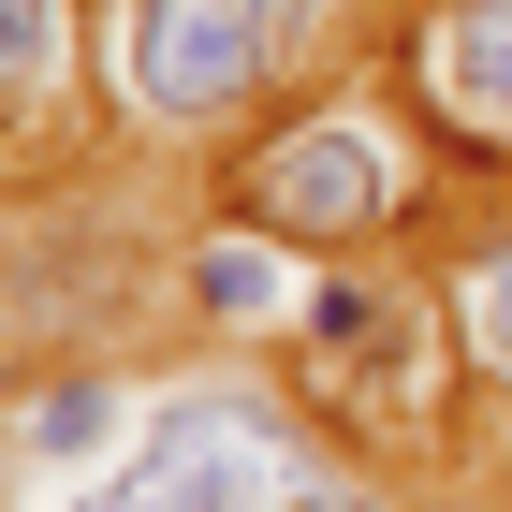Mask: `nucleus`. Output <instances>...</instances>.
Here are the masks:
<instances>
[{
	"mask_svg": "<svg viewBox=\"0 0 512 512\" xmlns=\"http://www.w3.org/2000/svg\"><path fill=\"white\" fill-rule=\"evenodd\" d=\"M381 59V0H88V88H103V147H176L220 161L278 103L366 74Z\"/></svg>",
	"mask_w": 512,
	"mask_h": 512,
	"instance_id": "obj_1",
	"label": "nucleus"
},
{
	"mask_svg": "<svg viewBox=\"0 0 512 512\" xmlns=\"http://www.w3.org/2000/svg\"><path fill=\"white\" fill-rule=\"evenodd\" d=\"M59 512H395V483L293 381H249L235 352H205V366H176L147 395L118 469L88 498H59Z\"/></svg>",
	"mask_w": 512,
	"mask_h": 512,
	"instance_id": "obj_2",
	"label": "nucleus"
},
{
	"mask_svg": "<svg viewBox=\"0 0 512 512\" xmlns=\"http://www.w3.org/2000/svg\"><path fill=\"white\" fill-rule=\"evenodd\" d=\"M278 366H293V395H308L381 483H395V469H410V483L454 469V425L483 410L469 366H454V322H439L425 249H410V264H395V249H337V264H308Z\"/></svg>",
	"mask_w": 512,
	"mask_h": 512,
	"instance_id": "obj_3",
	"label": "nucleus"
},
{
	"mask_svg": "<svg viewBox=\"0 0 512 512\" xmlns=\"http://www.w3.org/2000/svg\"><path fill=\"white\" fill-rule=\"evenodd\" d=\"M439 147L410 132V103L381 88V59L337 88H308V103H278L264 132H235V147L205 161V205H235V220H264V235H293L308 264H337V249H410L439 220Z\"/></svg>",
	"mask_w": 512,
	"mask_h": 512,
	"instance_id": "obj_4",
	"label": "nucleus"
},
{
	"mask_svg": "<svg viewBox=\"0 0 512 512\" xmlns=\"http://www.w3.org/2000/svg\"><path fill=\"white\" fill-rule=\"evenodd\" d=\"M381 88L410 103L454 191H512V0H395Z\"/></svg>",
	"mask_w": 512,
	"mask_h": 512,
	"instance_id": "obj_5",
	"label": "nucleus"
},
{
	"mask_svg": "<svg viewBox=\"0 0 512 512\" xmlns=\"http://www.w3.org/2000/svg\"><path fill=\"white\" fill-rule=\"evenodd\" d=\"M103 147V88H88V0H0V205L59 191Z\"/></svg>",
	"mask_w": 512,
	"mask_h": 512,
	"instance_id": "obj_6",
	"label": "nucleus"
},
{
	"mask_svg": "<svg viewBox=\"0 0 512 512\" xmlns=\"http://www.w3.org/2000/svg\"><path fill=\"white\" fill-rule=\"evenodd\" d=\"M132 425H147V395H132L118 352H30V366H0V498H30L44 469L118 454Z\"/></svg>",
	"mask_w": 512,
	"mask_h": 512,
	"instance_id": "obj_7",
	"label": "nucleus"
},
{
	"mask_svg": "<svg viewBox=\"0 0 512 512\" xmlns=\"http://www.w3.org/2000/svg\"><path fill=\"white\" fill-rule=\"evenodd\" d=\"M410 249H425V278H439V322H454L469 395L512 425V191H439V220Z\"/></svg>",
	"mask_w": 512,
	"mask_h": 512,
	"instance_id": "obj_8",
	"label": "nucleus"
},
{
	"mask_svg": "<svg viewBox=\"0 0 512 512\" xmlns=\"http://www.w3.org/2000/svg\"><path fill=\"white\" fill-rule=\"evenodd\" d=\"M293 293H308V249L235 220V205H205L176 235V322L191 337H293Z\"/></svg>",
	"mask_w": 512,
	"mask_h": 512,
	"instance_id": "obj_9",
	"label": "nucleus"
}]
</instances>
